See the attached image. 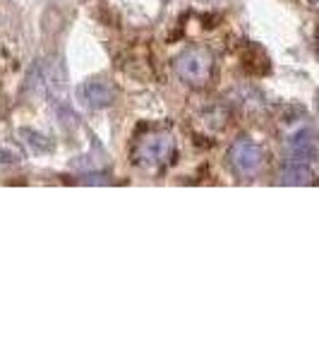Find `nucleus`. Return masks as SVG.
<instances>
[{"label": "nucleus", "mask_w": 319, "mask_h": 360, "mask_svg": "<svg viewBox=\"0 0 319 360\" xmlns=\"http://www.w3.org/2000/svg\"><path fill=\"white\" fill-rule=\"evenodd\" d=\"M173 156H176V137L166 130L147 132L135 144V161L142 168H149V171L171 164Z\"/></svg>", "instance_id": "nucleus-1"}, {"label": "nucleus", "mask_w": 319, "mask_h": 360, "mask_svg": "<svg viewBox=\"0 0 319 360\" xmlns=\"http://www.w3.org/2000/svg\"><path fill=\"white\" fill-rule=\"evenodd\" d=\"M176 75L190 86H204L211 82L214 56L207 49H188L176 58Z\"/></svg>", "instance_id": "nucleus-2"}, {"label": "nucleus", "mask_w": 319, "mask_h": 360, "mask_svg": "<svg viewBox=\"0 0 319 360\" xmlns=\"http://www.w3.org/2000/svg\"><path fill=\"white\" fill-rule=\"evenodd\" d=\"M228 161H230V166H233V171L237 173V176L250 178L259 171V168H262L264 152L257 142H252V139H247V137H240L230 144Z\"/></svg>", "instance_id": "nucleus-3"}, {"label": "nucleus", "mask_w": 319, "mask_h": 360, "mask_svg": "<svg viewBox=\"0 0 319 360\" xmlns=\"http://www.w3.org/2000/svg\"><path fill=\"white\" fill-rule=\"evenodd\" d=\"M77 96H79V101H82V106L91 108V111H98V108H106L113 103V89L106 82H101V79H89V82H84L79 86Z\"/></svg>", "instance_id": "nucleus-4"}, {"label": "nucleus", "mask_w": 319, "mask_h": 360, "mask_svg": "<svg viewBox=\"0 0 319 360\" xmlns=\"http://www.w3.org/2000/svg\"><path fill=\"white\" fill-rule=\"evenodd\" d=\"M288 149H291L293 156H298V159H310V156H315V149H317L315 130H310V127L298 130L288 139Z\"/></svg>", "instance_id": "nucleus-5"}, {"label": "nucleus", "mask_w": 319, "mask_h": 360, "mask_svg": "<svg viewBox=\"0 0 319 360\" xmlns=\"http://www.w3.org/2000/svg\"><path fill=\"white\" fill-rule=\"evenodd\" d=\"M278 183L281 185H307V183H312V171L305 164H291L281 171Z\"/></svg>", "instance_id": "nucleus-6"}, {"label": "nucleus", "mask_w": 319, "mask_h": 360, "mask_svg": "<svg viewBox=\"0 0 319 360\" xmlns=\"http://www.w3.org/2000/svg\"><path fill=\"white\" fill-rule=\"evenodd\" d=\"M317 111H319V94H317Z\"/></svg>", "instance_id": "nucleus-7"}, {"label": "nucleus", "mask_w": 319, "mask_h": 360, "mask_svg": "<svg viewBox=\"0 0 319 360\" xmlns=\"http://www.w3.org/2000/svg\"><path fill=\"white\" fill-rule=\"evenodd\" d=\"M317 56H319V39H317Z\"/></svg>", "instance_id": "nucleus-8"}, {"label": "nucleus", "mask_w": 319, "mask_h": 360, "mask_svg": "<svg viewBox=\"0 0 319 360\" xmlns=\"http://www.w3.org/2000/svg\"><path fill=\"white\" fill-rule=\"evenodd\" d=\"M315 3H319V0H315Z\"/></svg>", "instance_id": "nucleus-9"}]
</instances>
